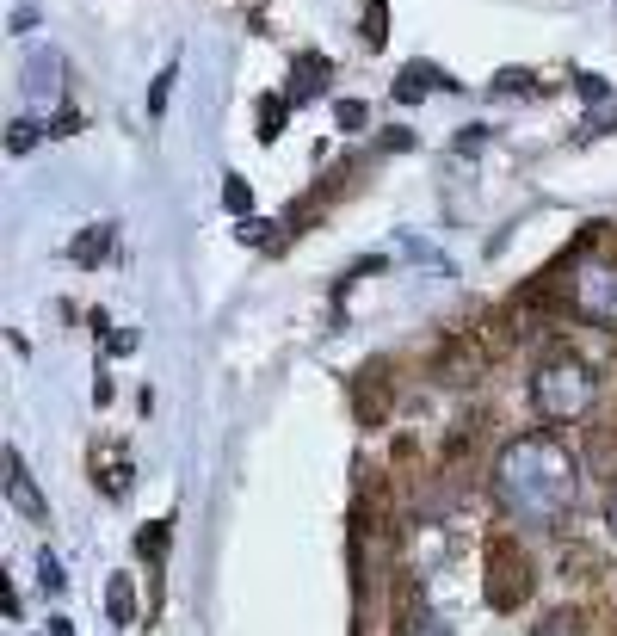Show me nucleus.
Returning a JSON list of instances; mask_svg holds the SVG:
<instances>
[{"label":"nucleus","instance_id":"f257e3e1","mask_svg":"<svg viewBox=\"0 0 617 636\" xmlns=\"http://www.w3.org/2000/svg\"><path fill=\"white\" fill-rule=\"evenodd\" d=\"M494 501L519 525H562L580 501V457L556 433H519L494 457Z\"/></svg>","mask_w":617,"mask_h":636},{"label":"nucleus","instance_id":"f03ea898","mask_svg":"<svg viewBox=\"0 0 617 636\" xmlns=\"http://www.w3.org/2000/svg\"><path fill=\"white\" fill-rule=\"evenodd\" d=\"M599 402V371L587 359H574V352H556V359H543L531 371V408L550 420V427H574V420H587Z\"/></svg>","mask_w":617,"mask_h":636},{"label":"nucleus","instance_id":"7ed1b4c3","mask_svg":"<svg viewBox=\"0 0 617 636\" xmlns=\"http://www.w3.org/2000/svg\"><path fill=\"white\" fill-rule=\"evenodd\" d=\"M482 593L494 612H519L531 599V556L513 538H494L488 544V569H482Z\"/></svg>","mask_w":617,"mask_h":636},{"label":"nucleus","instance_id":"20e7f679","mask_svg":"<svg viewBox=\"0 0 617 636\" xmlns=\"http://www.w3.org/2000/svg\"><path fill=\"white\" fill-rule=\"evenodd\" d=\"M568 297H574V309L587 315V322L617 328V266H611V260H574Z\"/></svg>","mask_w":617,"mask_h":636},{"label":"nucleus","instance_id":"39448f33","mask_svg":"<svg viewBox=\"0 0 617 636\" xmlns=\"http://www.w3.org/2000/svg\"><path fill=\"white\" fill-rule=\"evenodd\" d=\"M7 501L31 519V525H44L50 519V507H44V494H38V482L25 476V457L19 451H7Z\"/></svg>","mask_w":617,"mask_h":636},{"label":"nucleus","instance_id":"423d86ee","mask_svg":"<svg viewBox=\"0 0 617 636\" xmlns=\"http://www.w3.org/2000/svg\"><path fill=\"white\" fill-rule=\"evenodd\" d=\"M334 81V62L328 56H297V68H290V87H284V99L290 105H309L321 87Z\"/></svg>","mask_w":617,"mask_h":636},{"label":"nucleus","instance_id":"0eeeda50","mask_svg":"<svg viewBox=\"0 0 617 636\" xmlns=\"http://www.w3.org/2000/svg\"><path fill=\"white\" fill-rule=\"evenodd\" d=\"M112 241H118V223H112V217H99V223H87L75 241H68V254H75V266H105Z\"/></svg>","mask_w":617,"mask_h":636},{"label":"nucleus","instance_id":"6e6552de","mask_svg":"<svg viewBox=\"0 0 617 636\" xmlns=\"http://www.w3.org/2000/svg\"><path fill=\"white\" fill-rule=\"evenodd\" d=\"M432 87H457V81L439 75L432 62H414V68H402V75H395V105H420Z\"/></svg>","mask_w":617,"mask_h":636},{"label":"nucleus","instance_id":"1a4fd4ad","mask_svg":"<svg viewBox=\"0 0 617 636\" xmlns=\"http://www.w3.org/2000/svg\"><path fill=\"white\" fill-rule=\"evenodd\" d=\"M93 482H99V494H105V501H118V494L130 488V457H118V451H99Z\"/></svg>","mask_w":617,"mask_h":636},{"label":"nucleus","instance_id":"9d476101","mask_svg":"<svg viewBox=\"0 0 617 636\" xmlns=\"http://www.w3.org/2000/svg\"><path fill=\"white\" fill-rule=\"evenodd\" d=\"M105 618H112V624H136V587L124 575L105 581Z\"/></svg>","mask_w":617,"mask_h":636},{"label":"nucleus","instance_id":"9b49d317","mask_svg":"<svg viewBox=\"0 0 617 636\" xmlns=\"http://www.w3.org/2000/svg\"><path fill=\"white\" fill-rule=\"evenodd\" d=\"M284 124H290V99L284 93H266L260 99V143H278Z\"/></svg>","mask_w":617,"mask_h":636},{"label":"nucleus","instance_id":"f8f14e48","mask_svg":"<svg viewBox=\"0 0 617 636\" xmlns=\"http://www.w3.org/2000/svg\"><path fill=\"white\" fill-rule=\"evenodd\" d=\"M167 538H173V519H149V525L136 532V556H142V562H161Z\"/></svg>","mask_w":617,"mask_h":636},{"label":"nucleus","instance_id":"ddd939ff","mask_svg":"<svg viewBox=\"0 0 617 636\" xmlns=\"http://www.w3.org/2000/svg\"><path fill=\"white\" fill-rule=\"evenodd\" d=\"M389 7H383V0H365V25H358V38H365L371 50H383L389 44V19H383Z\"/></svg>","mask_w":617,"mask_h":636},{"label":"nucleus","instance_id":"4468645a","mask_svg":"<svg viewBox=\"0 0 617 636\" xmlns=\"http://www.w3.org/2000/svg\"><path fill=\"white\" fill-rule=\"evenodd\" d=\"M223 204H229V217H253V192H247V180H241V173H229V180H223Z\"/></svg>","mask_w":617,"mask_h":636},{"label":"nucleus","instance_id":"2eb2a0df","mask_svg":"<svg viewBox=\"0 0 617 636\" xmlns=\"http://www.w3.org/2000/svg\"><path fill=\"white\" fill-rule=\"evenodd\" d=\"M167 99H173V62L155 75V87H149V118H167Z\"/></svg>","mask_w":617,"mask_h":636},{"label":"nucleus","instance_id":"dca6fc26","mask_svg":"<svg viewBox=\"0 0 617 636\" xmlns=\"http://www.w3.org/2000/svg\"><path fill=\"white\" fill-rule=\"evenodd\" d=\"M334 118H340V130L352 136V130H365V124H371V105H358V99H340V105H334Z\"/></svg>","mask_w":617,"mask_h":636},{"label":"nucleus","instance_id":"f3484780","mask_svg":"<svg viewBox=\"0 0 617 636\" xmlns=\"http://www.w3.org/2000/svg\"><path fill=\"white\" fill-rule=\"evenodd\" d=\"M38 581H44V593H62V581H68V575H62L56 550H44V556H38Z\"/></svg>","mask_w":617,"mask_h":636},{"label":"nucleus","instance_id":"a211bd4d","mask_svg":"<svg viewBox=\"0 0 617 636\" xmlns=\"http://www.w3.org/2000/svg\"><path fill=\"white\" fill-rule=\"evenodd\" d=\"M537 636H587V630H580V624H574L568 612H550V618L537 624Z\"/></svg>","mask_w":617,"mask_h":636},{"label":"nucleus","instance_id":"6ab92c4d","mask_svg":"<svg viewBox=\"0 0 617 636\" xmlns=\"http://www.w3.org/2000/svg\"><path fill=\"white\" fill-rule=\"evenodd\" d=\"M38 136H44L38 124H13V130H7V149H13V155H25L31 143H38Z\"/></svg>","mask_w":617,"mask_h":636},{"label":"nucleus","instance_id":"aec40b11","mask_svg":"<svg viewBox=\"0 0 617 636\" xmlns=\"http://www.w3.org/2000/svg\"><path fill=\"white\" fill-rule=\"evenodd\" d=\"M574 87H580V99H605L611 93V81H599V75H574Z\"/></svg>","mask_w":617,"mask_h":636},{"label":"nucleus","instance_id":"412c9836","mask_svg":"<svg viewBox=\"0 0 617 636\" xmlns=\"http://www.w3.org/2000/svg\"><path fill=\"white\" fill-rule=\"evenodd\" d=\"M241 241H247V247H272V229L247 217V223H241Z\"/></svg>","mask_w":617,"mask_h":636},{"label":"nucleus","instance_id":"4be33fe9","mask_svg":"<svg viewBox=\"0 0 617 636\" xmlns=\"http://www.w3.org/2000/svg\"><path fill=\"white\" fill-rule=\"evenodd\" d=\"M56 136H75L81 130V112H75V105H62V112H56V124H50Z\"/></svg>","mask_w":617,"mask_h":636},{"label":"nucleus","instance_id":"5701e85b","mask_svg":"<svg viewBox=\"0 0 617 636\" xmlns=\"http://www.w3.org/2000/svg\"><path fill=\"white\" fill-rule=\"evenodd\" d=\"M13 31H19V38H25V31H38V7H13V19H7Z\"/></svg>","mask_w":617,"mask_h":636},{"label":"nucleus","instance_id":"b1692460","mask_svg":"<svg viewBox=\"0 0 617 636\" xmlns=\"http://www.w3.org/2000/svg\"><path fill=\"white\" fill-rule=\"evenodd\" d=\"M0 606H7V618H25V612H19V587H13V581H0Z\"/></svg>","mask_w":617,"mask_h":636},{"label":"nucleus","instance_id":"393cba45","mask_svg":"<svg viewBox=\"0 0 617 636\" xmlns=\"http://www.w3.org/2000/svg\"><path fill=\"white\" fill-rule=\"evenodd\" d=\"M105 346H112V352H136V334L124 328V334H105Z\"/></svg>","mask_w":617,"mask_h":636},{"label":"nucleus","instance_id":"a878e982","mask_svg":"<svg viewBox=\"0 0 617 636\" xmlns=\"http://www.w3.org/2000/svg\"><path fill=\"white\" fill-rule=\"evenodd\" d=\"M605 525H611V538H617V494H611V507H605Z\"/></svg>","mask_w":617,"mask_h":636}]
</instances>
